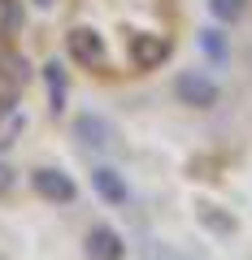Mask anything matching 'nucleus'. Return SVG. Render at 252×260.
<instances>
[{
	"label": "nucleus",
	"instance_id": "39448f33",
	"mask_svg": "<svg viewBox=\"0 0 252 260\" xmlns=\"http://www.w3.org/2000/svg\"><path fill=\"white\" fill-rule=\"evenodd\" d=\"M78 135H83L87 143H96V148H104V143H109V126H104L100 117H92V113H83V117H78Z\"/></svg>",
	"mask_w": 252,
	"mask_h": 260
},
{
	"label": "nucleus",
	"instance_id": "1a4fd4ad",
	"mask_svg": "<svg viewBox=\"0 0 252 260\" xmlns=\"http://www.w3.org/2000/svg\"><path fill=\"white\" fill-rule=\"evenodd\" d=\"M9 186H13V169H9V165H0V195L9 191Z\"/></svg>",
	"mask_w": 252,
	"mask_h": 260
},
{
	"label": "nucleus",
	"instance_id": "20e7f679",
	"mask_svg": "<svg viewBox=\"0 0 252 260\" xmlns=\"http://www.w3.org/2000/svg\"><path fill=\"white\" fill-rule=\"evenodd\" d=\"M92 186L100 191V200H109V204H126V182H122L113 169H92Z\"/></svg>",
	"mask_w": 252,
	"mask_h": 260
},
{
	"label": "nucleus",
	"instance_id": "6e6552de",
	"mask_svg": "<svg viewBox=\"0 0 252 260\" xmlns=\"http://www.w3.org/2000/svg\"><path fill=\"white\" fill-rule=\"evenodd\" d=\"M209 9H213V18H222V22H235L243 13V0H209Z\"/></svg>",
	"mask_w": 252,
	"mask_h": 260
},
{
	"label": "nucleus",
	"instance_id": "7ed1b4c3",
	"mask_svg": "<svg viewBox=\"0 0 252 260\" xmlns=\"http://www.w3.org/2000/svg\"><path fill=\"white\" fill-rule=\"evenodd\" d=\"M87 256H92V260H122V239H118V230L96 225V230L87 234Z\"/></svg>",
	"mask_w": 252,
	"mask_h": 260
},
{
	"label": "nucleus",
	"instance_id": "9d476101",
	"mask_svg": "<svg viewBox=\"0 0 252 260\" xmlns=\"http://www.w3.org/2000/svg\"><path fill=\"white\" fill-rule=\"evenodd\" d=\"M35 5H44V9H48V5H52V0H35Z\"/></svg>",
	"mask_w": 252,
	"mask_h": 260
},
{
	"label": "nucleus",
	"instance_id": "f257e3e1",
	"mask_svg": "<svg viewBox=\"0 0 252 260\" xmlns=\"http://www.w3.org/2000/svg\"><path fill=\"white\" fill-rule=\"evenodd\" d=\"M174 95L183 104H191V109H209V104H217V87H213V78H205V74H178L174 78Z\"/></svg>",
	"mask_w": 252,
	"mask_h": 260
},
{
	"label": "nucleus",
	"instance_id": "f03ea898",
	"mask_svg": "<svg viewBox=\"0 0 252 260\" xmlns=\"http://www.w3.org/2000/svg\"><path fill=\"white\" fill-rule=\"evenodd\" d=\"M31 182H35V191L44 195V200H57V204H70V200L78 195L74 182H70L61 169H35V174H31Z\"/></svg>",
	"mask_w": 252,
	"mask_h": 260
},
{
	"label": "nucleus",
	"instance_id": "423d86ee",
	"mask_svg": "<svg viewBox=\"0 0 252 260\" xmlns=\"http://www.w3.org/2000/svg\"><path fill=\"white\" fill-rule=\"evenodd\" d=\"M48 100H52V113L66 109V70L61 65H48Z\"/></svg>",
	"mask_w": 252,
	"mask_h": 260
},
{
	"label": "nucleus",
	"instance_id": "0eeeda50",
	"mask_svg": "<svg viewBox=\"0 0 252 260\" xmlns=\"http://www.w3.org/2000/svg\"><path fill=\"white\" fill-rule=\"evenodd\" d=\"M200 48H205L213 61H226V39H222V30H205V35H200Z\"/></svg>",
	"mask_w": 252,
	"mask_h": 260
}]
</instances>
